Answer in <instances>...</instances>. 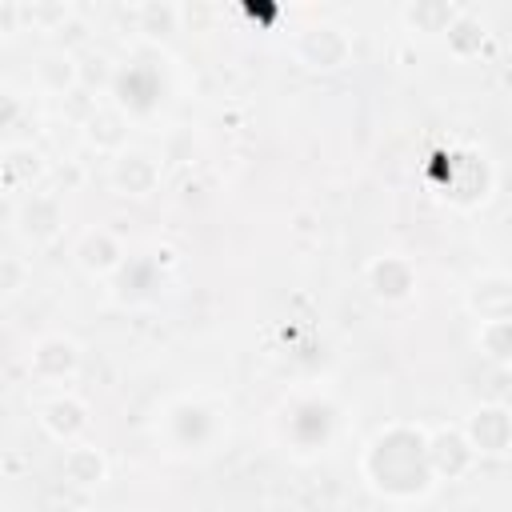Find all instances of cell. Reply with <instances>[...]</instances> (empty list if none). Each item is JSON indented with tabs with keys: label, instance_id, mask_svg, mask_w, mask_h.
Masks as SVG:
<instances>
[{
	"label": "cell",
	"instance_id": "1",
	"mask_svg": "<svg viewBox=\"0 0 512 512\" xmlns=\"http://www.w3.org/2000/svg\"><path fill=\"white\" fill-rule=\"evenodd\" d=\"M364 480L388 500H420L436 476L428 464V432L416 424H388L364 448Z\"/></svg>",
	"mask_w": 512,
	"mask_h": 512
},
{
	"label": "cell",
	"instance_id": "2",
	"mask_svg": "<svg viewBox=\"0 0 512 512\" xmlns=\"http://www.w3.org/2000/svg\"><path fill=\"white\" fill-rule=\"evenodd\" d=\"M108 92H112V104H116L128 120H148V116H156V108H160L164 96H168V76H164L160 60L136 56V60H128V64L116 68Z\"/></svg>",
	"mask_w": 512,
	"mask_h": 512
},
{
	"label": "cell",
	"instance_id": "3",
	"mask_svg": "<svg viewBox=\"0 0 512 512\" xmlns=\"http://www.w3.org/2000/svg\"><path fill=\"white\" fill-rule=\"evenodd\" d=\"M336 428H340V412H336V404L328 396H300V400H292L288 412H284V424H280L288 448L300 452V456L324 452L332 444Z\"/></svg>",
	"mask_w": 512,
	"mask_h": 512
},
{
	"label": "cell",
	"instance_id": "4",
	"mask_svg": "<svg viewBox=\"0 0 512 512\" xmlns=\"http://www.w3.org/2000/svg\"><path fill=\"white\" fill-rule=\"evenodd\" d=\"M168 268H172V252H148V256H128L120 264V272L112 276V296L128 308H144L156 304L168 288Z\"/></svg>",
	"mask_w": 512,
	"mask_h": 512
},
{
	"label": "cell",
	"instance_id": "5",
	"mask_svg": "<svg viewBox=\"0 0 512 512\" xmlns=\"http://www.w3.org/2000/svg\"><path fill=\"white\" fill-rule=\"evenodd\" d=\"M292 52L312 72H336V68H344L352 60V36L340 24L320 20V24H308V28L296 32Z\"/></svg>",
	"mask_w": 512,
	"mask_h": 512
},
{
	"label": "cell",
	"instance_id": "6",
	"mask_svg": "<svg viewBox=\"0 0 512 512\" xmlns=\"http://www.w3.org/2000/svg\"><path fill=\"white\" fill-rule=\"evenodd\" d=\"M364 284L380 304H404L416 292V264L400 252L372 256L364 264Z\"/></svg>",
	"mask_w": 512,
	"mask_h": 512
},
{
	"label": "cell",
	"instance_id": "7",
	"mask_svg": "<svg viewBox=\"0 0 512 512\" xmlns=\"http://www.w3.org/2000/svg\"><path fill=\"white\" fill-rule=\"evenodd\" d=\"M28 372L44 384H68L80 372V344L72 336H40L28 352Z\"/></svg>",
	"mask_w": 512,
	"mask_h": 512
},
{
	"label": "cell",
	"instance_id": "8",
	"mask_svg": "<svg viewBox=\"0 0 512 512\" xmlns=\"http://www.w3.org/2000/svg\"><path fill=\"white\" fill-rule=\"evenodd\" d=\"M428 464L436 480H460L476 464V448L464 436V428H436L428 432Z\"/></svg>",
	"mask_w": 512,
	"mask_h": 512
},
{
	"label": "cell",
	"instance_id": "9",
	"mask_svg": "<svg viewBox=\"0 0 512 512\" xmlns=\"http://www.w3.org/2000/svg\"><path fill=\"white\" fill-rule=\"evenodd\" d=\"M464 436L472 440L476 456H504L512 448V412L504 404H480L468 412Z\"/></svg>",
	"mask_w": 512,
	"mask_h": 512
},
{
	"label": "cell",
	"instance_id": "10",
	"mask_svg": "<svg viewBox=\"0 0 512 512\" xmlns=\"http://www.w3.org/2000/svg\"><path fill=\"white\" fill-rule=\"evenodd\" d=\"M64 228V204L52 192H28L16 208V232L28 244H48Z\"/></svg>",
	"mask_w": 512,
	"mask_h": 512
},
{
	"label": "cell",
	"instance_id": "11",
	"mask_svg": "<svg viewBox=\"0 0 512 512\" xmlns=\"http://www.w3.org/2000/svg\"><path fill=\"white\" fill-rule=\"evenodd\" d=\"M108 184L120 196H148L160 184V160L148 156L144 148H124L120 156H112L108 164Z\"/></svg>",
	"mask_w": 512,
	"mask_h": 512
},
{
	"label": "cell",
	"instance_id": "12",
	"mask_svg": "<svg viewBox=\"0 0 512 512\" xmlns=\"http://www.w3.org/2000/svg\"><path fill=\"white\" fill-rule=\"evenodd\" d=\"M40 428L60 444H80L88 432V404L72 392H56L40 404Z\"/></svg>",
	"mask_w": 512,
	"mask_h": 512
},
{
	"label": "cell",
	"instance_id": "13",
	"mask_svg": "<svg viewBox=\"0 0 512 512\" xmlns=\"http://www.w3.org/2000/svg\"><path fill=\"white\" fill-rule=\"evenodd\" d=\"M164 428H168L176 448H204L216 436V412L208 404H200V400H176L168 408Z\"/></svg>",
	"mask_w": 512,
	"mask_h": 512
},
{
	"label": "cell",
	"instance_id": "14",
	"mask_svg": "<svg viewBox=\"0 0 512 512\" xmlns=\"http://www.w3.org/2000/svg\"><path fill=\"white\" fill-rule=\"evenodd\" d=\"M468 312L484 320H512V276L508 272H484L468 284Z\"/></svg>",
	"mask_w": 512,
	"mask_h": 512
},
{
	"label": "cell",
	"instance_id": "15",
	"mask_svg": "<svg viewBox=\"0 0 512 512\" xmlns=\"http://www.w3.org/2000/svg\"><path fill=\"white\" fill-rule=\"evenodd\" d=\"M72 256H76V264H80L88 276H108V280H112V276L120 272V264L128 260L124 248H120V240H116L108 228H88V232L76 240Z\"/></svg>",
	"mask_w": 512,
	"mask_h": 512
},
{
	"label": "cell",
	"instance_id": "16",
	"mask_svg": "<svg viewBox=\"0 0 512 512\" xmlns=\"http://www.w3.org/2000/svg\"><path fill=\"white\" fill-rule=\"evenodd\" d=\"M492 188V172H488V160L480 152H456V164H452V180H448V200L460 204V208H472L488 196Z\"/></svg>",
	"mask_w": 512,
	"mask_h": 512
},
{
	"label": "cell",
	"instance_id": "17",
	"mask_svg": "<svg viewBox=\"0 0 512 512\" xmlns=\"http://www.w3.org/2000/svg\"><path fill=\"white\" fill-rule=\"evenodd\" d=\"M32 80L40 92H52V96H64L80 84V64L68 48H44L36 60H32Z\"/></svg>",
	"mask_w": 512,
	"mask_h": 512
},
{
	"label": "cell",
	"instance_id": "18",
	"mask_svg": "<svg viewBox=\"0 0 512 512\" xmlns=\"http://www.w3.org/2000/svg\"><path fill=\"white\" fill-rule=\"evenodd\" d=\"M84 140H88L96 152L120 156V152L128 148V116H124L116 104L92 108V116L84 120Z\"/></svg>",
	"mask_w": 512,
	"mask_h": 512
},
{
	"label": "cell",
	"instance_id": "19",
	"mask_svg": "<svg viewBox=\"0 0 512 512\" xmlns=\"http://www.w3.org/2000/svg\"><path fill=\"white\" fill-rule=\"evenodd\" d=\"M60 476L72 488H100L104 476H108V460L92 444H68V452L60 460Z\"/></svg>",
	"mask_w": 512,
	"mask_h": 512
},
{
	"label": "cell",
	"instance_id": "20",
	"mask_svg": "<svg viewBox=\"0 0 512 512\" xmlns=\"http://www.w3.org/2000/svg\"><path fill=\"white\" fill-rule=\"evenodd\" d=\"M0 172H4V188L8 192H32V184L44 176V160L32 144H4V160H0Z\"/></svg>",
	"mask_w": 512,
	"mask_h": 512
},
{
	"label": "cell",
	"instance_id": "21",
	"mask_svg": "<svg viewBox=\"0 0 512 512\" xmlns=\"http://www.w3.org/2000/svg\"><path fill=\"white\" fill-rule=\"evenodd\" d=\"M460 12H464V8L444 4V0H416V4H404V8H400V20H404L412 32H448V24H452Z\"/></svg>",
	"mask_w": 512,
	"mask_h": 512
},
{
	"label": "cell",
	"instance_id": "22",
	"mask_svg": "<svg viewBox=\"0 0 512 512\" xmlns=\"http://www.w3.org/2000/svg\"><path fill=\"white\" fill-rule=\"evenodd\" d=\"M484 40H488V28H484V20L472 16V12H460V16L448 24V32H444V44H448V52H452L456 60L480 56Z\"/></svg>",
	"mask_w": 512,
	"mask_h": 512
},
{
	"label": "cell",
	"instance_id": "23",
	"mask_svg": "<svg viewBox=\"0 0 512 512\" xmlns=\"http://www.w3.org/2000/svg\"><path fill=\"white\" fill-rule=\"evenodd\" d=\"M476 344L492 364H512V320H484Z\"/></svg>",
	"mask_w": 512,
	"mask_h": 512
},
{
	"label": "cell",
	"instance_id": "24",
	"mask_svg": "<svg viewBox=\"0 0 512 512\" xmlns=\"http://www.w3.org/2000/svg\"><path fill=\"white\" fill-rule=\"evenodd\" d=\"M180 16L184 8L180 4H140L136 8V20H140V32H152V36H168V32H180Z\"/></svg>",
	"mask_w": 512,
	"mask_h": 512
},
{
	"label": "cell",
	"instance_id": "25",
	"mask_svg": "<svg viewBox=\"0 0 512 512\" xmlns=\"http://www.w3.org/2000/svg\"><path fill=\"white\" fill-rule=\"evenodd\" d=\"M20 16L36 20V24L48 28V32H60V28L68 24L72 8H68V4H20Z\"/></svg>",
	"mask_w": 512,
	"mask_h": 512
},
{
	"label": "cell",
	"instance_id": "26",
	"mask_svg": "<svg viewBox=\"0 0 512 512\" xmlns=\"http://www.w3.org/2000/svg\"><path fill=\"white\" fill-rule=\"evenodd\" d=\"M0 288H4V296H12L20 288V264H16V256H4V280H0Z\"/></svg>",
	"mask_w": 512,
	"mask_h": 512
}]
</instances>
